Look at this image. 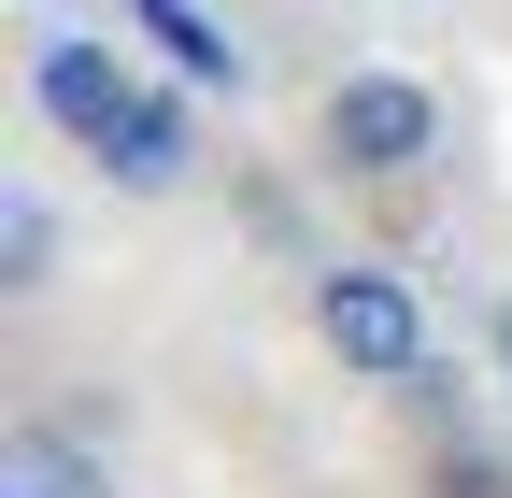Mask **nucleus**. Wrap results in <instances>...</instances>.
Wrapping results in <instances>:
<instances>
[{
	"label": "nucleus",
	"mask_w": 512,
	"mask_h": 498,
	"mask_svg": "<svg viewBox=\"0 0 512 498\" xmlns=\"http://www.w3.org/2000/svg\"><path fill=\"white\" fill-rule=\"evenodd\" d=\"M313 342H328L356 385H413V370H427V299H413V271L328 257V271H313Z\"/></svg>",
	"instance_id": "f257e3e1"
},
{
	"label": "nucleus",
	"mask_w": 512,
	"mask_h": 498,
	"mask_svg": "<svg viewBox=\"0 0 512 498\" xmlns=\"http://www.w3.org/2000/svg\"><path fill=\"white\" fill-rule=\"evenodd\" d=\"M313 143H328V171H356V185H413L441 157V100L413 72H342L328 100H313Z\"/></svg>",
	"instance_id": "f03ea898"
},
{
	"label": "nucleus",
	"mask_w": 512,
	"mask_h": 498,
	"mask_svg": "<svg viewBox=\"0 0 512 498\" xmlns=\"http://www.w3.org/2000/svg\"><path fill=\"white\" fill-rule=\"evenodd\" d=\"M29 114H43V129H72V143L100 157L128 114H143V86H128V57H114L100 29H43V43H29Z\"/></svg>",
	"instance_id": "7ed1b4c3"
},
{
	"label": "nucleus",
	"mask_w": 512,
	"mask_h": 498,
	"mask_svg": "<svg viewBox=\"0 0 512 498\" xmlns=\"http://www.w3.org/2000/svg\"><path fill=\"white\" fill-rule=\"evenodd\" d=\"M100 171L128 185V200H171V185H185V171H200V114H185L171 86H143V114H128V129L100 143Z\"/></svg>",
	"instance_id": "20e7f679"
},
{
	"label": "nucleus",
	"mask_w": 512,
	"mask_h": 498,
	"mask_svg": "<svg viewBox=\"0 0 512 498\" xmlns=\"http://www.w3.org/2000/svg\"><path fill=\"white\" fill-rule=\"evenodd\" d=\"M0 484L15 498H114V470L72 442V427H15V442H0Z\"/></svg>",
	"instance_id": "39448f33"
},
{
	"label": "nucleus",
	"mask_w": 512,
	"mask_h": 498,
	"mask_svg": "<svg viewBox=\"0 0 512 498\" xmlns=\"http://www.w3.org/2000/svg\"><path fill=\"white\" fill-rule=\"evenodd\" d=\"M143 29L171 43V72H185V86H242V43H214L200 0H143Z\"/></svg>",
	"instance_id": "423d86ee"
},
{
	"label": "nucleus",
	"mask_w": 512,
	"mask_h": 498,
	"mask_svg": "<svg viewBox=\"0 0 512 498\" xmlns=\"http://www.w3.org/2000/svg\"><path fill=\"white\" fill-rule=\"evenodd\" d=\"M0 285H57V200H43V185H15V200H0Z\"/></svg>",
	"instance_id": "0eeeda50"
},
{
	"label": "nucleus",
	"mask_w": 512,
	"mask_h": 498,
	"mask_svg": "<svg viewBox=\"0 0 512 498\" xmlns=\"http://www.w3.org/2000/svg\"><path fill=\"white\" fill-rule=\"evenodd\" d=\"M427 498H512V456H498V442H470V427H456V442L427 456Z\"/></svg>",
	"instance_id": "6e6552de"
},
{
	"label": "nucleus",
	"mask_w": 512,
	"mask_h": 498,
	"mask_svg": "<svg viewBox=\"0 0 512 498\" xmlns=\"http://www.w3.org/2000/svg\"><path fill=\"white\" fill-rule=\"evenodd\" d=\"M484 342H498V370H512V285H498V314H484Z\"/></svg>",
	"instance_id": "1a4fd4ad"
},
{
	"label": "nucleus",
	"mask_w": 512,
	"mask_h": 498,
	"mask_svg": "<svg viewBox=\"0 0 512 498\" xmlns=\"http://www.w3.org/2000/svg\"><path fill=\"white\" fill-rule=\"evenodd\" d=\"M43 15H57V0H43Z\"/></svg>",
	"instance_id": "9d476101"
}]
</instances>
